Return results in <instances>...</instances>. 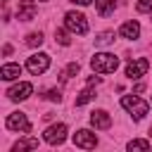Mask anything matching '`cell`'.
Instances as JSON below:
<instances>
[{
  "label": "cell",
  "instance_id": "6da1fadb",
  "mask_svg": "<svg viewBox=\"0 0 152 152\" xmlns=\"http://www.w3.org/2000/svg\"><path fill=\"white\" fill-rule=\"evenodd\" d=\"M90 66L95 74H114L119 69V57L112 52H95V57L90 59Z\"/></svg>",
  "mask_w": 152,
  "mask_h": 152
},
{
  "label": "cell",
  "instance_id": "7a4b0ae2",
  "mask_svg": "<svg viewBox=\"0 0 152 152\" xmlns=\"http://www.w3.org/2000/svg\"><path fill=\"white\" fill-rule=\"evenodd\" d=\"M121 107L133 116V121L145 119V114H147V109H150V104H147L145 100H140L138 95H124V97H121Z\"/></svg>",
  "mask_w": 152,
  "mask_h": 152
},
{
  "label": "cell",
  "instance_id": "3957f363",
  "mask_svg": "<svg viewBox=\"0 0 152 152\" xmlns=\"http://www.w3.org/2000/svg\"><path fill=\"white\" fill-rule=\"evenodd\" d=\"M64 26L76 36H86L88 33V19L81 12H66L64 14Z\"/></svg>",
  "mask_w": 152,
  "mask_h": 152
},
{
  "label": "cell",
  "instance_id": "277c9868",
  "mask_svg": "<svg viewBox=\"0 0 152 152\" xmlns=\"http://www.w3.org/2000/svg\"><path fill=\"white\" fill-rule=\"evenodd\" d=\"M48 66H50V55H48V52H33V55L26 59V69H28L33 76L45 74Z\"/></svg>",
  "mask_w": 152,
  "mask_h": 152
},
{
  "label": "cell",
  "instance_id": "5b68a950",
  "mask_svg": "<svg viewBox=\"0 0 152 152\" xmlns=\"http://www.w3.org/2000/svg\"><path fill=\"white\" fill-rule=\"evenodd\" d=\"M43 140H45L48 145H62V142L66 140V126H64V124H52V126H48L45 133H43Z\"/></svg>",
  "mask_w": 152,
  "mask_h": 152
},
{
  "label": "cell",
  "instance_id": "8992f818",
  "mask_svg": "<svg viewBox=\"0 0 152 152\" xmlns=\"http://www.w3.org/2000/svg\"><path fill=\"white\" fill-rule=\"evenodd\" d=\"M5 126H7L10 131H21V133H28V131H31V121L26 119L24 112H12V114L7 116V121H5Z\"/></svg>",
  "mask_w": 152,
  "mask_h": 152
},
{
  "label": "cell",
  "instance_id": "52a82bcc",
  "mask_svg": "<svg viewBox=\"0 0 152 152\" xmlns=\"http://www.w3.org/2000/svg\"><path fill=\"white\" fill-rule=\"evenodd\" d=\"M74 145L81 147V150H93L97 145V135L93 131H88V128H81V131L74 133Z\"/></svg>",
  "mask_w": 152,
  "mask_h": 152
},
{
  "label": "cell",
  "instance_id": "ba28073f",
  "mask_svg": "<svg viewBox=\"0 0 152 152\" xmlns=\"http://www.w3.org/2000/svg\"><path fill=\"white\" fill-rule=\"evenodd\" d=\"M147 69H150V62L147 59H131L128 64H126V76L133 81V78H140V76H145L147 74Z\"/></svg>",
  "mask_w": 152,
  "mask_h": 152
},
{
  "label": "cell",
  "instance_id": "9c48e42d",
  "mask_svg": "<svg viewBox=\"0 0 152 152\" xmlns=\"http://www.w3.org/2000/svg\"><path fill=\"white\" fill-rule=\"evenodd\" d=\"M31 93H33V86H31L28 81H21V83H17V86H12V88L7 90V97H10L12 102H21V100H26Z\"/></svg>",
  "mask_w": 152,
  "mask_h": 152
},
{
  "label": "cell",
  "instance_id": "30bf717a",
  "mask_svg": "<svg viewBox=\"0 0 152 152\" xmlns=\"http://www.w3.org/2000/svg\"><path fill=\"white\" fill-rule=\"evenodd\" d=\"M36 2L33 0H19V7H17V19L19 21H31L36 19Z\"/></svg>",
  "mask_w": 152,
  "mask_h": 152
},
{
  "label": "cell",
  "instance_id": "8fae6325",
  "mask_svg": "<svg viewBox=\"0 0 152 152\" xmlns=\"http://www.w3.org/2000/svg\"><path fill=\"white\" fill-rule=\"evenodd\" d=\"M90 126H93L95 131H104V128L112 126V116H109L104 109H95V112L90 114Z\"/></svg>",
  "mask_w": 152,
  "mask_h": 152
},
{
  "label": "cell",
  "instance_id": "7c38bea8",
  "mask_svg": "<svg viewBox=\"0 0 152 152\" xmlns=\"http://www.w3.org/2000/svg\"><path fill=\"white\" fill-rule=\"evenodd\" d=\"M119 33H121V38H126V40H135L138 36H140V24L133 19V21H124L121 24V28H119Z\"/></svg>",
  "mask_w": 152,
  "mask_h": 152
},
{
  "label": "cell",
  "instance_id": "4fadbf2b",
  "mask_svg": "<svg viewBox=\"0 0 152 152\" xmlns=\"http://www.w3.org/2000/svg\"><path fill=\"white\" fill-rule=\"evenodd\" d=\"M19 76H21V66L19 64H2V69H0V78L2 81H14Z\"/></svg>",
  "mask_w": 152,
  "mask_h": 152
},
{
  "label": "cell",
  "instance_id": "5bb4252c",
  "mask_svg": "<svg viewBox=\"0 0 152 152\" xmlns=\"http://www.w3.org/2000/svg\"><path fill=\"white\" fill-rule=\"evenodd\" d=\"M36 147H38V138H31V135H26V138H21V140H17V142L12 145L14 152H21V150H36Z\"/></svg>",
  "mask_w": 152,
  "mask_h": 152
},
{
  "label": "cell",
  "instance_id": "9a60e30c",
  "mask_svg": "<svg viewBox=\"0 0 152 152\" xmlns=\"http://www.w3.org/2000/svg\"><path fill=\"white\" fill-rule=\"evenodd\" d=\"M114 7H116V2H114V0H95V10H97V14H100V17L112 14V12H114Z\"/></svg>",
  "mask_w": 152,
  "mask_h": 152
},
{
  "label": "cell",
  "instance_id": "2e32d148",
  "mask_svg": "<svg viewBox=\"0 0 152 152\" xmlns=\"http://www.w3.org/2000/svg\"><path fill=\"white\" fill-rule=\"evenodd\" d=\"M90 100H95V90H93V86H88L86 90H81V95L76 97V107H83V104H88Z\"/></svg>",
  "mask_w": 152,
  "mask_h": 152
},
{
  "label": "cell",
  "instance_id": "e0dca14e",
  "mask_svg": "<svg viewBox=\"0 0 152 152\" xmlns=\"http://www.w3.org/2000/svg\"><path fill=\"white\" fill-rule=\"evenodd\" d=\"M126 150L128 152H133V150H150V140H142V138H135V140H128V145H126Z\"/></svg>",
  "mask_w": 152,
  "mask_h": 152
},
{
  "label": "cell",
  "instance_id": "ac0fdd59",
  "mask_svg": "<svg viewBox=\"0 0 152 152\" xmlns=\"http://www.w3.org/2000/svg\"><path fill=\"white\" fill-rule=\"evenodd\" d=\"M69 33H71V31H69L66 26H64V28H57V31H55V38H57V43H59V45H69V43H71Z\"/></svg>",
  "mask_w": 152,
  "mask_h": 152
},
{
  "label": "cell",
  "instance_id": "d6986e66",
  "mask_svg": "<svg viewBox=\"0 0 152 152\" xmlns=\"http://www.w3.org/2000/svg\"><path fill=\"white\" fill-rule=\"evenodd\" d=\"M109 43H114V31H102V33H97L95 45H109Z\"/></svg>",
  "mask_w": 152,
  "mask_h": 152
},
{
  "label": "cell",
  "instance_id": "ffe728a7",
  "mask_svg": "<svg viewBox=\"0 0 152 152\" xmlns=\"http://www.w3.org/2000/svg\"><path fill=\"white\" fill-rule=\"evenodd\" d=\"M26 45H28V48H40V45H43V33H40V31H38V33H36V31L28 33V36H26Z\"/></svg>",
  "mask_w": 152,
  "mask_h": 152
},
{
  "label": "cell",
  "instance_id": "44dd1931",
  "mask_svg": "<svg viewBox=\"0 0 152 152\" xmlns=\"http://www.w3.org/2000/svg\"><path fill=\"white\" fill-rule=\"evenodd\" d=\"M76 74H78V62H71V64L59 74V78H62V81H69V78H71V76H76Z\"/></svg>",
  "mask_w": 152,
  "mask_h": 152
},
{
  "label": "cell",
  "instance_id": "7402d4cb",
  "mask_svg": "<svg viewBox=\"0 0 152 152\" xmlns=\"http://www.w3.org/2000/svg\"><path fill=\"white\" fill-rule=\"evenodd\" d=\"M43 97H45V100H50V102H62V93H59L57 88L45 90V93H43Z\"/></svg>",
  "mask_w": 152,
  "mask_h": 152
},
{
  "label": "cell",
  "instance_id": "603a6c76",
  "mask_svg": "<svg viewBox=\"0 0 152 152\" xmlns=\"http://www.w3.org/2000/svg\"><path fill=\"white\" fill-rule=\"evenodd\" d=\"M138 12H152V0H140L138 2Z\"/></svg>",
  "mask_w": 152,
  "mask_h": 152
},
{
  "label": "cell",
  "instance_id": "cb8c5ba5",
  "mask_svg": "<svg viewBox=\"0 0 152 152\" xmlns=\"http://www.w3.org/2000/svg\"><path fill=\"white\" fill-rule=\"evenodd\" d=\"M97 83H100V76H90L88 78V86H97Z\"/></svg>",
  "mask_w": 152,
  "mask_h": 152
},
{
  "label": "cell",
  "instance_id": "d4e9b609",
  "mask_svg": "<svg viewBox=\"0 0 152 152\" xmlns=\"http://www.w3.org/2000/svg\"><path fill=\"white\" fill-rule=\"evenodd\" d=\"M71 2H76V5H90L93 0H71Z\"/></svg>",
  "mask_w": 152,
  "mask_h": 152
},
{
  "label": "cell",
  "instance_id": "484cf974",
  "mask_svg": "<svg viewBox=\"0 0 152 152\" xmlns=\"http://www.w3.org/2000/svg\"><path fill=\"white\" fill-rule=\"evenodd\" d=\"M150 138H152V128H150Z\"/></svg>",
  "mask_w": 152,
  "mask_h": 152
},
{
  "label": "cell",
  "instance_id": "4316f807",
  "mask_svg": "<svg viewBox=\"0 0 152 152\" xmlns=\"http://www.w3.org/2000/svg\"><path fill=\"white\" fill-rule=\"evenodd\" d=\"M2 2H7V0H2Z\"/></svg>",
  "mask_w": 152,
  "mask_h": 152
},
{
  "label": "cell",
  "instance_id": "83f0119b",
  "mask_svg": "<svg viewBox=\"0 0 152 152\" xmlns=\"http://www.w3.org/2000/svg\"><path fill=\"white\" fill-rule=\"evenodd\" d=\"M40 2H45V0H40Z\"/></svg>",
  "mask_w": 152,
  "mask_h": 152
}]
</instances>
